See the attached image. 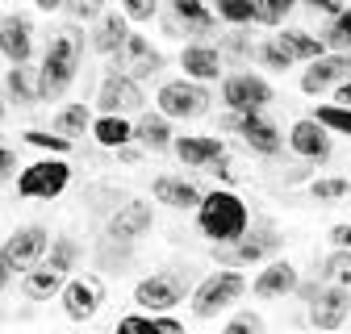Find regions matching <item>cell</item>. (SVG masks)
<instances>
[{"instance_id": "cell-48", "label": "cell", "mask_w": 351, "mask_h": 334, "mask_svg": "<svg viewBox=\"0 0 351 334\" xmlns=\"http://www.w3.org/2000/svg\"><path fill=\"white\" fill-rule=\"evenodd\" d=\"M13 276H17V268L9 264V255H5V250H0V292H5V288L13 284Z\"/></svg>"}, {"instance_id": "cell-30", "label": "cell", "mask_w": 351, "mask_h": 334, "mask_svg": "<svg viewBox=\"0 0 351 334\" xmlns=\"http://www.w3.org/2000/svg\"><path fill=\"white\" fill-rule=\"evenodd\" d=\"M88 125H93V109H88L84 101H75V105H63V109L55 113V121H51V130L75 142L80 134H88Z\"/></svg>"}, {"instance_id": "cell-13", "label": "cell", "mask_w": 351, "mask_h": 334, "mask_svg": "<svg viewBox=\"0 0 351 334\" xmlns=\"http://www.w3.org/2000/svg\"><path fill=\"white\" fill-rule=\"evenodd\" d=\"M343 79H351V51H322L301 71V92L305 97H322Z\"/></svg>"}, {"instance_id": "cell-17", "label": "cell", "mask_w": 351, "mask_h": 334, "mask_svg": "<svg viewBox=\"0 0 351 334\" xmlns=\"http://www.w3.org/2000/svg\"><path fill=\"white\" fill-rule=\"evenodd\" d=\"M34 17L5 13L0 17V59L5 63H29L34 59Z\"/></svg>"}, {"instance_id": "cell-39", "label": "cell", "mask_w": 351, "mask_h": 334, "mask_svg": "<svg viewBox=\"0 0 351 334\" xmlns=\"http://www.w3.org/2000/svg\"><path fill=\"white\" fill-rule=\"evenodd\" d=\"M259 13H263V25H280L293 9H297V0H255Z\"/></svg>"}, {"instance_id": "cell-18", "label": "cell", "mask_w": 351, "mask_h": 334, "mask_svg": "<svg viewBox=\"0 0 351 334\" xmlns=\"http://www.w3.org/2000/svg\"><path fill=\"white\" fill-rule=\"evenodd\" d=\"M289 146L305 163H326L330 151H335V138H330L326 125H318L314 117H301V121H293V130H289Z\"/></svg>"}, {"instance_id": "cell-7", "label": "cell", "mask_w": 351, "mask_h": 334, "mask_svg": "<svg viewBox=\"0 0 351 334\" xmlns=\"http://www.w3.org/2000/svg\"><path fill=\"white\" fill-rule=\"evenodd\" d=\"M59 297H63V313L71 322H93L105 305V280L93 276V272H84V276H67L63 288H59Z\"/></svg>"}, {"instance_id": "cell-26", "label": "cell", "mask_w": 351, "mask_h": 334, "mask_svg": "<svg viewBox=\"0 0 351 334\" xmlns=\"http://www.w3.org/2000/svg\"><path fill=\"white\" fill-rule=\"evenodd\" d=\"M125 38H130V17H125L121 9H117V13H109V9H105V13L97 17V34H93V47H97V51H101L105 59H113V55L121 51V42H125Z\"/></svg>"}, {"instance_id": "cell-2", "label": "cell", "mask_w": 351, "mask_h": 334, "mask_svg": "<svg viewBox=\"0 0 351 334\" xmlns=\"http://www.w3.org/2000/svg\"><path fill=\"white\" fill-rule=\"evenodd\" d=\"M197 214V230L209 238V242H234L247 234L251 226V214L234 188H213V192H201V205L193 209Z\"/></svg>"}, {"instance_id": "cell-25", "label": "cell", "mask_w": 351, "mask_h": 334, "mask_svg": "<svg viewBox=\"0 0 351 334\" xmlns=\"http://www.w3.org/2000/svg\"><path fill=\"white\" fill-rule=\"evenodd\" d=\"M171 17H176V25H184V34H213L217 29L209 0H171ZM176 25H171V34H176Z\"/></svg>"}, {"instance_id": "cell-32", "label": "cell", "mask_w": 351, "mask_h": 334, "mask_svg": "<svg viewBox=\"0 0 351 334\" xmlns=\"http://www.w3.org/2000/svg\"><path fill=\"white\" fill-rule=\"evenodd\" d=\"M213 17L226 21V25H263V13L255 0H213Z\"/></svg>"}, {"instance_id": "cell-4", "label": "cell", "mask_w": 351, "mask_h": 334, "mask_svg": "<svg viewBox=\"0 0 351 334\" xmlns=\"http://www.w3.org/2000/svg\"><path fill=\"white\" fill-rule=\"evenodd\" d=\"M67 184H71L67 155H47L38 163H21V172H17V196L21 201H55L67 192Z\"/></svg>"}, {"instance_id": "cell-14", "label": "cell", "mask_w": 351, "mask_h": 334, "mask_svg": "<svg viewBox=\"0 0 351 334\" xmlns=\"http://www.w3.org/2000/svg\"><path fill=\"white\" fill-rule=\"evenodd\" d=\"M109 63H113V71H125V75H134L138 84L163 71V55H159V51H151V42H147L143 34H134V29H130V38L121 42V51H117Z\"/></svg>"}, {"instance_id": "cell-28", "label": "cell", "mask_w": 351, "mask_h": 334, "mask_svg": "<svg viewBox=\"0 0 351 334\" xmlns=\"http://www.w3.org/2000/svg\"><path fill=\"white\" fill-rule=\"evenodd\" d=\"M0 84H5V101H13V105H21V109L38 105L34 75H29V67H25V63H9V71L0 75Z\"/></svg>"}, {"instance_id": "cell-3", "label": "cell", "mask_w": 351, "mask_h": 334, "mask_svg": "<svg viewBox=\"0 0 351 334\" xmlns=\"http://www.w3.org/2000/svg\"><path fill=\"white\" fill-rule=\"evenodd\" d=\"M243 292H247V276L234 272V268H222V272L205 276V280L193 288L189 309H193L197 322H209V318H217L222 309H230L234 301H243Z\"/></svg>"}, {"instance_id": "cell-38", "label": "cell", "mask_w": 351, "mask_h": 334, "mask_svg": "<svg viewBox=\"0 0 351 334\" xmlns=\"http://www.w3.org/2000/svg\"><path fill=\"white\" fill-rule=\"evenodd\" d=\"M351 192V184L343 180V176H318L314 184H310V196L314 201H343Z\"/></svg>"}, {"instance_id": "cell-1", "label": "cell", "mask_w": 351, "mask_h": 334, "mask_svg": "<svg viewBox=\"0 0 351 334\" xmlns=\"http://www.w3.org/2000/svg\"><path fill=\"white\" fill-rule=\"evenodd\" d=\"M80 63H84V38H80L75 29L55 34L51 47L42 51V67H38V79H34L38 101H59L71 84H75Z\"/></svg>"}, {"instance_id": "cell-29", "label": "cell", "mask_w": 351, "mask_h": 334, "mask_svg": "<svg viewBox=\"0 0 351 334\" xmlns=\"http://www.w3.org/2000/svg\"><path fill=\"white\" fill-rule=\"evenodd\" d=\"M276 42H280V47L293 55V63H310V59H318V55L326 51V42H322V38L305 34V29H289V25L276 34Z\"/></svg>"}, {"instance_id": "cell-8", "label": "cell", "mask_w": 351, "mask_h": 334, "mask_svg": "<svg viewBox=\"0 0 351 334\" xmlns=\"http://www.w3.org/2000/svg\"><path fill=\"white\" fill-rule=\"evenodd\" d=\"M222 105H226V113L268 109L272 105V84L255 71H234V75L222 79Z\"/></svg>"}, {"instance_id": "cell-40", "label": "cell", "mask_w": 351, "mask_h": 334, "mask_svg": "<svg viewBox=\"0 0 351 334\" xmlns=\"http://www.w3.org/2000/svg\"><path fill=\"white\" fill-rule=\"evenodd\" d=\"M63 9L75 17V21H97L105 13V0H63Z\"/></svg>"}, {"instance_id": "cell-6", "label": "cell", "mask_w": 351, "mask_h": 334, "mask_svg": "<svg viewBox=\"0 0 351 334\" xmlns=\"http://www.w3.org/2000/svg\"><path fill=\"white\" fill-rule=\"evenodd\" d=\"M251 230V226H247ZM280 250V234L268 226V222H259L251 234L234 238V242H213V259L222 264V268H255L263 259H272Z\"/></svg>"}, {"instance_id": "cell-9", "label": "cell", "mask_w": 351, "mask_h": 334, "mask_svg": "<svg viewBox=\"0 0 351 334\" xmlns=\"http://www.w3.org/2000/svg\"><path fill=\"white\" fill-rule=\"evenodd\" d=\"M226 130H239L243 134V142L255 151V155H280L285 151V134L276 130V125L268 121V117H263V109H251V113H230L226 121Z\"/></svg>"}, {"instance_id": "cell-36", "label": "cell", "mask_w": 351, "mask_h": 334, "mask_svg": "<svg viewBox=\"0 0 351 334\" xmlns=\"http://www.w3.org/2000/svg\"><path fill=\"white\" fill-rule=\"evenodd\" d=\"M25 142L29 146H38V151H47V155H71V138H63V134H51V130H25Z\"/></svg>"}, {"instance_id": "cell-35", "label": "cell", "mask_w": 351, "mask_h": 334, "mask_svg": "<svg viewBox=\"0 0 351 334\" xmlns=\"http://www.w3.org/2000/svg\"><path fill=\"white\" fill-rule=\"evenodd\" d=\"M322 42H326V51H351V9L330 17V29L322 34Z\"/></svg>"}, {"instance_id": "cell-21", "label": "cell", "mask_w": 351, "mask_h": 334, "mask_svg": "<svg viewBox=\"0 0 351 334\" xmlns=\"http://www.w3.org/2000/svg\"><path fill=\"white\" fill-rule=\"evenodd\" d=\"M180 67H184L189 79L213 84L217 75H222V67H226V55L217 51V47H205V42H193V47L180 51Z\"/></svg>"}, {"instance_id": "cell-50", "label": "cell", "mask_w": 351, "mask_h": 334, "mask_svg": "<svg viewBox=\"0 0 351 334\" xmlns=\"http://www.w3.org/2000/svg\"><path fill=\"white\" fill-rule=\"evenodd\" d=\"M34 5H38L42 13H59V9H63V0H34Z\"/></svg>"}, {"instance_id": "cell-46", "label": "cell", "mask_w": 351, "mask_h": 334, "mask_svg": "<svg viewBox=\"0 0 351 334\" xmlns=\"http://www.w3.org/2000/svg\"><path fill=\"white\" fill-rule=\"evenodd\" d=\"M117 326H121V330H151V313H147V309H143V313H125Z\"/></svg>"}, {"instance_id": "cell-33", "label": "cell", "mask_w": 351, "mask_h": 334, "mask_svg": "<svg viewBox=\"0 0 351 334\" xmlns=\"http://www.w3.org/2000/svg\"><path fill=\"white\" fill-rule=\"evenodd\" d=\"M322 280H326V284L351 288V250H347V246H335L330 255L322 259Z\"/></svg>"}, {"instance_id": "cell-42", "label": "cell", "mask_w": 351, "mask_h": 334, "mask_svg": "<svg viewBox=\"0 0 351 334\" xmlns=\"http://www.w3.org/2000/svg\"><path fill=\"white\" fill-rule=\"evenodd\" d=\"M117 9H121L130 21H151V17H155V0H117Z\"/></svg>"}, {"instance_id": "cell-24", "label": "cell", "mask_w": 351, "mask_h": 334, "mask_svg": "<svg viewBox=\"0 0 351 334\" xmlns=\"http://www.w3.org/2000/svg\"><path fill=\"white\" fill-rule=\"evenodd\" d=\"M88 134L97 138V146L117 151V146H125V142H134V121H130L125 113H101V117H93Z\"/></svg>"}, {"instance_id": "cell-12", "label": "cell", "mask_w": 351, "mask_h": 334, "mask_svg": "<svg viewBox=\"0 0 351 334\" xmlns=\"http://www.w3.org/2000/svg\"><path fill=\"white\" fill-rule=\"evenodd\" d=\"M97 105L101 113H143L147 109V92H143V84L134 75H125V71H109L101 79V88H97Z\"/></svg>"}, {"instance_id": "cell-44", "label": "cell", "mask_w": 351, "mask_h": 334, "mask_svg": "<svg viewBox=\"0 0 351 334\" xmlns=\"http://www.w3.org/2000/svg\"><path fill=\"white\" fill-rule=\"evenodd\" d=\"M297 5H305L310 13H322V17H335L347 9V0H297Z\"/></svg>"}, {"instance_id": "cell-10", "label": "cell", "mask_w": 351, "mask_h": 334, "mask_svg": "<svg viewBox=\"0 0 351 334\" xmlns=\"http://www.w3.org/2000/svg\"><path fill=\"white\" fill-rule=\"evenodd\" d=\"M151 226H155V209L147 201L125 196L117 209L105 214V238H113V242H138L143 234H151Z\"/></svg>"}, {"instance_id": "cell-22", "label": "cell", "mask_w": 351, "mask_h": 334, "mask_svg": "<svg viewBox=\"0 0 351 334\" xmlns=\"http://www.w3.org/2000/svg\"><path fill=\"white\" fill-rule=\"evenodd\" d=\"M63 272H55V268H47V264H34V268H25V272H17V288H21V297L25 301H51V297H59V288H63Z\"/></svg>"}, {"instance_id": "cell-47", "label": "cell", "mask_w": 351, "mask_h": 334, "mask_svg": "<svg viewBox=\"0 0 351 334\" xmlns=\"http://www.w3.org/2000/svg\"><path fill=\"white\" fill-rule=\"evenodd\" d=\"M330 242L351 250V222H339V226H330Z\"/></svg>"}, {"instance_id": "cell-15", "label": "cell", "mask_w": 351, "mask_h": 334, "mask_svg": "<svg viewBox=\"0 0 351 334\" xmlns=\"http://www.w3.org/2000/svg\"><path fill=\"white\" fill-rule=\"evenodd\" d=\"M305 305H310V326L339 330L347 322V313H351V288H343V284H318V292Z\"/></svg>"}, {"instance_id": "cell-37", "label": "cell", "mask_w": 351, "mask_h": 334, "mask_svg": "<svg viewBox=\"0 0 351 334\" xmlns=\"http://www.w3.org/2000/svg\"><path fill=\"white\" fill-rule=\"evenodd\" d=\"M255 59L268 67V71H289V67H293V55L280 47L276 38H272V42H263V47H255Z\"/></svg>"}, {"instance_id": "cell-43", "label": "cell", "mask_w": 351, "mask_h": 334, "mask_svg": "<svg viewBox=\"0 0 351 334\" xmlns=\"http://www.w3.org/2000/svg\"><path fill=\"white\" fill-rule=\"evenodd\" d=\"M17 167H21V163H17V151L0 142V184H9V180L17 176Z\"/></svg>"}, {"instance_id": "cell-49", "label": "cell", "mask_w": 351, "mask_h": 334, "mask_svg": "<svg viewBox=\"0 0 351 334\" xmlns=\"http://www.w3.org/2000/svg\"><path fill=\"white\" fill-rule=\"evenodd\" d=\"M335 101L351 109V79H343V84H335Z\"/></svg>"}, {"instance_id": "cell-34", "label": "cell", "mask_w": 351, "mask_h": 334, "mask_svg": "<svg viewBox=\"0 0 351 334\" xmlns=\"http://www.w3.org/2000/svg\"><path fill=\"white\" fill-rule=\"evenodd\" d=\"M314 121H318V125H326L330 134H351V109H347V105H339V101L318 105V109H314Z\"/></svg>"}, {"instance_id": "cell-11", "label": "cell", "mask_w": 351, "mask_h": 334, "mask_svg": "<svg viewBox=\"0 0 351 334\" xmlns=\"http://www.w3.org/2000/svg\"><path fill=\"white\" fill-rule=\"evenodd\" d=\"M184 297H189V284L176 272H155V276H147V280L134 284V305L147 309V313L176 309V305H184Z\"/></svg>"}, {"instance_id": "cell-41", "label": "cell", "mask_w": 351, "mask_h": 334, "mask_svg": "<svg viewBox=\"0 0 351 334\" xmlns=\"http://www.w3.org/2000/svg\"><path fill=\"white\" fill-rule=\"evenodd\" d=\"M259 330H263V318L251 313V309H247V313H234V318L226 322V334H259Z\"/></svg>"}, {"instance_id": "cell-51", "label": "cell", "mask_w": 351, "mask_h": 334, "mask_svg": "<svg viewBox=\"0 0 351 334\" xmlns=\"http://www.w3.org/2000/svg\"><path fill=\"white\" fill-rule=\"evenodd\" d=\"M0 117H5V97H0Z\"/></svg>"}, {"instance_id": "cell-19", "label": "cell", "mask_w": 351, "mask_h": 334, "mask_svg": "<svg viewBox=\"0 0 351 334\" xmlns=\"http://www.w3.org/2000/svg\"><path fill=\"white\" fill-rule=\"evenodd\" d=\"M171 151L193 172H209V163H217L226 155V142L217 134H180V138H171Z\"/></svg>"}, {"instance_id": "cell-31", "label": "cell", "mask_w": 351, "mask_h": 334, "mask_svg": "<svg viewBox=\"0 0 351 334\" xmlns=\"http://www.w3.org/2000/svg\"><path fill=\"white\" fill-rule=\"evenodd\" d=\"M42 264L55 268V272H63V276H71V272L80 268V242H75L71 234L51 238V242H47V255H42Z\"/></svg>"}, {"instance_id": "cell-16", "label": "cell", "mask_w": 351, "mask_h": 334, "mask_svg": "<svg viewBox=\"0 0 351 334\" xmlns=\"http://www.w3.org/2000/svg\"><path fill=\"white\" fill-rule=\"evenodd\" d=\"M47 242H51V230L38 226V222H29V226H17L5 242H0V250L9 255V264L17 272H25V268H34L42 255H47Z\"/></svg>"}, {"instance_id": "cell-45", "label": "cell", "mask_w": 351, "mask_h": 334, "mask_svg": "<svg viewBox=\"0 0 351 334\" xmlns=\"http://www.w3.org/2000/svg\"><path fill=\"white\" fill-rule=\"evenodd\" d=\"M217 51H230V55L247 59V55H251V42H247V38H239V34H230V38L222 42V47H217Z\"/></svg>"}, {"instance_id": "cell-27", "label": "cell", "mask_w": 351, "mask_h": 334, "mask_svg": "<svg viewBox=\"0 0 351 334\" xmlns=\"http://www.w3.org/2000/svg\"><path fill=\"white\" fill-rule=\"evenodd\" d=\"M171 121L163 117V113H143L138 121H134V142L143 146V151H171Z\"/></svg>"}, {"instance_id": "cell-20", "label": "cell", "mask_w": 351, "mask_h": 334, "mask_svg": "<svg viewBox=\"0 0 351 334\" xmlns=\"http://www.w3.org/2000/svg\"><path fill=\"white\" fill-rule=\"evenodd\" d=\"M297 268L289 264V259H272L268 268H259V276L251 280V292L255 297H263V301H276V297H289V292L297 288Z\"/></svg>"}, {"instance_id": "cell-23", "label": "cell", "mask_w": 351, "mask_h": 334, "mask_svg": "<svg viewBox=\"0 0 351 334\" xmlns=\"http://www.w3.org/2000/svg\"><path fill=\"white\" fill-rule=\"evenodd\" d=\"M151 196L159 205H167V209H180V214H193L201 205V188L193 180H184V176H159L151 184Z\"/></svg>"}, {"instance_id": "cell-5", "label": "cell", "mask_w": 351, "mask_h": 334, "mask_svg": "<svg viewBox=\"0 0 351 334\" xmlns=\"http://www.w3.org/2000/svg\"><path fill=\"white\" fill-rule=\"evenodd\" d=\"M155 105H159V113H163L167 121H193V117H205V113H209L213 97H209V88H205L201 79L180 75V79H163V84H159Z\"/></svg>"}]
</instances>
